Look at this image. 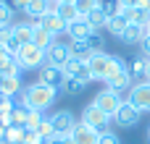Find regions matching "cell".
Listing matches in <instances>:
<instances>
[{
    "label": "cell",
    "instance_id": "6da1fadb",
    "mask_svg": "<svg viewBox=\"0 0 150 144\" xmlns=\"http://www.w3.org/2000/svg\"><path fill=\"white\" fill-rule=\"evenodd\" d=\"M58 100V89H53V87H45V84H40V81H34V84H29V87H24L21 89V94H16L13 97V102L16 105H24V108H29V110H47L53 102Z\"/></svg>",
    "mask_w": 150,
    "mask_h": 144
},
{
    "label": "cell",
    "instance_id": "7a4b0ae2",
    "mask_svg": "<svg viewBox=\"0 0 150 144\" xmlns=\"http://www.w3.org/2000/svg\"><path fill=\"white\" fill-rule=\"evenodd\" d=\"M105 87H108V89H113V92H119V94L132 89V71H129V66H127L119 55L113 58V71L108 73Z\"/></svg>",
    "mask_w": 150,
    "mask_h": 144
},
{
    "label": "cell",
    "instance_id": "3957f363",
    "mask_svg": "<svg viewBox=\"0 0 150 144\" xmlns=\"http://www.w3.org/2000/svg\"><path fill=\"white\" fill-rule=\"evenodd\" d=\"M82 123H84V126H90V129H95L98 134L111 131V115H108V113H103V110H100V108H95V105H87V108L82 110Z\"/></svg>",
    "mask_w": 150,
    "mask_h": 144
},
{
    "label": "cell",
    "instance_id": "277c9868",
    "mask_svg": "<svg viewBox=\"0 0 150 144\" xmlns=\"http://www.w3.org/2000/svg\"><path fill=\"white\" fill-rule=\"evenodd\" d=\"M16 60H18V66H21V71L24 68H42L45 66V50H40L37 45H21V50L16 52Z\"/></svg>",
    "mask_w": 150,
    "mask_h": 144
},
{
    "label": "cell",
    "instance_id": "5b68a950",
    "mask_svg": "<svg viewBox=\"0 0 150 144\" xmlns=\"http://www.w3.org/2000/svg\"><path fill=\"white\" fill-rule=\"evenodd\" d=\"M113 58L116 55H108V52H95L90 58V73H92V81H105L108 73L113 71Z\"/></svg>",
    "mask_w": 150,
    "mask_h": 144
},
{
    "label": "cell",
    "instance_id": "8992f818",
    "mask_svg": "<svg viewBox=\"0 0 150 144\" xmlns=\"http://www.w3.org/2000/svg\"><path fill=\"white\" fill-rule=\"evenodd\" d=\"M140 118H142V113H140L129 100H124V102L119 105V110L113 113V123H116L119 129H132V126L140 123Z\"/></svg>",
    "mask_w": 150,
    "mask_h": 144
},
{
    "label": "cell",
    "instance_id": "52a82bcc",
    "mask_svg": "<svg viewBox=\"0 0 150 144\" xmlns=\"http://www.w3.org/2000/svg\"><path fill=\"white\" fill-rule=\"evenodd\" d=\"M121 102H124V100H121V94H119V92H113V89H108V87H105V89H100V92L95 94V100H92V105H95V108H100L103 113H108L111 118H113V113L119 110V105H121Z\"/></svg>",
    "mask_w": 150,
    "mask_h": 144
},
{
    "label": "cell",
    "instance_id": "ba28073f",
    "mask_svg": "<svg viewBox=\"0 0 150 144\" xmlns=\"http://www.w3.org/2000/svg\"><path fill=\"white\" fill-rule=\"evenodd\" d=\"M140 113H150V81H137V84H132V92H129V97H127Z\"/></svg>",
    "mask_w": 150,
    "mask_h": 144
},
{
    "label": "cell",
    "instance_id": "9c48e42d",
    "mask_svg": "<svg viewBox=\"0 0 150 144\" xmlns=\"http://www.w3.org/2000/svg\"><path fill=\"white\" fill-rule=\"evenodd\" d=\"M69 58H71V50H69L66 42H58V39H55V42L45 50V63H47V66L63 68V66L69 63Z\"/></svg>",
    "mask_w": 150,
    "mask_h": 144
},
{
    "label": "cell",
    "instance_id": "30bf717a",
    "mask_svg": "<svg viewBox=\"0 0 150 144\" xmlns=\"http://www.w3.org/2000/svg\"><path fill=\"white\" fill-rule=\"evenodd\" d=\"M40 84H45V87H53V89H58V92H63V84H66V73H63V68H55V66H42L40 71Z\"/></svg>",
    "mask_w": 150,
    "mask_h": 144
},
{
    "label": "cell",
    "instance_id": "8fae6325",
    "mask_svg": "<svg viewBox=\"0 0 150 144\" xmlns=\"http://www.w3.org/2000/svg\"><path fill=\"white\" fill-rule=\"evenodd\" d=\"M50 123H53L55 136H69V134L74 131V126H76V118H74L71 110H58V113H53Z\"/></svg>",
    "mask_w": 150,
    "mask_h": 144
},
{
    "label": "cell",
    "instance_id": "7c38bea8",
    "mask_svg": "<svg viewBox=\"0 0 150 144\" xmlns=\"http://www.w3.org/2000/svg\"><path fill=\"white\" fill-rule=\"evenodd\" d=\"M63 73L66 76H71V79H79V81H84V84H90L92 81V73H90V63H84V60H79V58H69V63L63 66Z\"/></svg>",
    "mask_w": 150,
    "mask_h": 144
},
{
    "label": "cell",
    "instance_id": "4fadbf2b",
    "mask_svg": "<svg viewBox=\"0 0 150 144\" xmlns=\"http://www.w3.org/2000/svg\"><path fill=\"white\" fill-rule=\"evenodd\" d=\"M37 24H40L42 29H47V31H50L53 37H61V34H66V29H69V24H66V21H63V18H61V16L55 13V10L45 13V16H42V18L37 21Z\"/></svg>",
    "mask_w": 150,
    "mask_h": 144
},
{
    "label": "cell",
    "instance_id": "5bb4252c",
    "mask_svg": "<svg viewBox=\"0 0 150 144\" xmlns=\"http://www.w3.org/2000/svg\"><path fill=\"white\" fill-rule=\"evenodd\" d=\"M69 136H71V142H74V144H98V136H100V134H98L95 129H90V126H84V123L79 121Z\"/></svg>",
    "mask_w": 150,
    "mask_h": 144
},
{
    "label": "cell",
    "instance_id": "9a60e30c",
    "mask_svg": "<svg viewBox=\"0 0 150 144\" xmlns=\"http://www.w3.org/2000/svg\"><path fill=\"white\" fill-rule=\"evenodd\" d=\"M55 5H58V3H53V0H32V3H29V8H26L24 13H26L29 18H34V21H40V18H42L45 13H50V10H55Z\"/></svg>",
    "mask_w": 150,
    "mask_h": 144
},
{
    "label": "cell",
    "instance_id": "2e32d148",
    "mask_svg": "<svg viewBox=\"0 0 150 144\" xmlns=\"http://www.w3.org/2000/svg\"><path fill=\"white\" fill-rule=\"evenodd\" d=\"M132 21H129V16L121 10L119 16H113V18H108V26H105V31H111V37H119L121 39V34L127 31V26H129Z\"/></svg>",
    "mask_w": 150,
    "mask_h": 144
},
{
    "label": "cell",
    "instance_id": "e0dca14e",
    "mask_svg": "<svg viewBox=\"0 0 150 144\" xmlns=\"http://www.w3.org/2000/svg\"><path fill=\"white\" fill-rule=\"evenodd\" d=\"M90 24L84 21V18H76V21H71L69 24V29H66V34H69V39L74 42V39H87L90 37Z\"/></svg>",
    "mask_w": 150,
    "mask_h": 144
},
{
    "label": "cell",
    "instance_id": "ac0fdd59",
    "mask_svg": "<svg viewBox=\"0 0 150 144\" xmlns=\"http://www.w3.org/2000/svg\"><path fill=\"white\" fill-rule=\"evenodd\" d=\"M145 37H148V29H145V26L129 24V26H127V31L121 34V42H124V45H140Z\"/></svg>",
    "mask_w": 150,
    "mask_h": 144
},
{
    "label": "cell",
    "instance_id": "d6986e66",
    "mask_svg": "<svg viewBox=\"0 0 150 144\" xmlns=\"http://www.w3.org/2000/svg\"><path fill=\"white\" fill-rule=\"evenodd\" d=\"M53 42H55V37H53V34H50L47 29H42V26H40V24L34 21V31H32V45H37L40 50H47V47H50Z\"/></svg>",
    "mask_w": 150,
    "mask_h": 144
},
{
    "label": "cell",
    "instance_id": "ffe728a7",
    "mask_svg": "<svg viewBox=\"0 0 150 144\" xmlns=\"http://www.w3.org/2000/svg\"><path fill=\"white\" fill-rule=\"evenodd\" d=\"M13 29V37L21 42V45H29L32 42V31H34V21H18L11 26Z\"/></svg>",
    "mask_w": 150,
    "mask_h": 144
},
{
    "label": "cell",
    "instance_id": "44dd1931",
    "mask_svg": "<svg viewBox=\"0 0 150 144\" xmlns=\"http://www.w3.org/2000/svg\"><path fill=\"white\" fill-rule=\"evenodd\" d=\"M84 21L90 24V29L92 31H103L105 26H108V16L100 10V8H95V10H90L87 16H84Z\"/></svg>",
    "mask_w": 150,
    "mask_h": 144
},
{
    "label": "cell",
    "instance_id": "7402d4cb",
    "mask_svg": "<svg viewBox=\"0 0 150 144\" xmlns=\"http://www.w3.org/2000/svg\"><path fill=\"white\" fill-rule=\"evenodd\" d=\"M69 50H71V55H74V58H79V60H84V63H90V58L95 55L84 39H74V42H69Z\"/></svg>",
    "mask_w": 150,
    "mask_h": 144
},
{
    "label": "cell",
    "instance_id": "603a6c76",
    "mask_svg": "<svg viewBox=\"0 0 150 144\" xmlns=\"http://www.w3.org/2000/svg\"><path fill=\"white\" fill-rule=\"evenodd\" d=\"M21 89H24V84H21V76H5V79H3V87H0V92H3L5 97H16V94H21Z\"/></svg>",
    "mask_w": 150,
    "mask_h": 144
},
{
    "label": "cell",
    "instance_id": "cb8c5ba5",
    "mask_svg": "<svg viewBox=\"0 0 150 144\" xmlns=\"http://www.w3.org/2000/svg\"><path fill=\"white\" fill-rule=\"evenodd\" d=\"M0 73L3 76H18L21 73V66H18L16 55H3L0 58Z\"/></svg>",
    "mask_w": 150,
    "mask_h": 144
},
{
    "label": "cell",
    "instance_id": "d4e9b609",
    "mask_svg": "<svg viewBox=\"0 0 150 144\" xmlns=\"http://www.w3.org/2000/svg\"><path fill=\"white\" fill-rule=\"evenodd\" d=\"M124 13L129 16V21H132V24L145 26V29L150 26V10H145V8H127Z\"/></svg>",
    "mask_w": 150,
    "mask_h": 144
},
{
    "label": "cell",
    "instance_id": "484cf974",
    "mask_svg": "<svg viewBox=\"0 0 150 144\" xmlns=\"http://www.w3.org/2000/svg\"><path fill=\"white\" fill-rule=\"evenodd\" d=\"M55 13H58L66 24H71V21H76V18H82L74 3H58V5H55Z\"/></svg>",
    "mask_w": 150,
    "mask_h": 144
},
{
    "label": "cell",
    "instance_id": "4316f807",
    "mask_svg": "<svg viewBox=\"0 0 150 144\" xmlns=\"http://www.w3.org/2000/svg\"><path fill=\"white\" fill-rule=\"evenodd\" d=\"M148 63H150L148 55H140V58H134V60H132V66H129V71H132V79H142V76L148 73Z\"/></svg>",
    "mask_w": 150,
    "mask_h": 144
},
{
    "label": "cell",
    "instance_id": "83f0119b",
    "mask_svg": "<svg viewBox=\"0 0 150 144\" xmlns=\"http://www.w3.org/2000/svg\"><path fill=\"white\" fill-rule=\"evenodd\" d=\"M84 42L90 45L92 52H103V50H105V37H103V31H90V37H87Z\"/></svg>",
    "mask_w": 150,
    "mask_h": 144
},
{
    "label": "cell",
    "instance_id": "f1b7e54d",
    "mask_svg": "<svg viewBox=\"0 0 150 144\" xmlns=\"http://www.w3.org/2000/svg\"><path fill=\"white\" fill-rule=\"evenodd\" d=\"M26 115H29V108L16 105L13 113H11V126H21V129H26Z\"/></svg>",
    "mask_w": 150,
    "mask_h": 144
},
{
    "label": "cell",
    "instance_id": "f546056e",
    "mask_svg": "<svg viewBox=\"0 0 150 144\" xmlns=\"http://www.w3.org/2000/svg\"><path fill=\"white\" fill-rule=\"evenodd\" d=\"M24 134H26V129H21V126H8L3 136L8 139V144H24Z\"/></svg>",
    "mask_w": 150,
    "mask_h": 144
},
{
    "label": "cell",
    "instance_id": "4dcf8cb0",
    "mask_svg": "<svg viewBox=\"0 0 150 144\" xmlns=\"http://www.w3.org/2000/svg\"><path fill=\"white\" fill-rule=\"evenodd\" d=\"M84 81H79V79H71V76H66V84H63V92L66 94H82L84 92Z\"/></svg>",
    "mask_w": 150,
    "mask_h": 144
},
{
    "label": "cell",
    "instance_id": "1f68e13d",
    "mask_svg": "<svg viewBox=\"0 0 150 144\" xmlns=\"http://www.w3.org/2000/svg\"><path fill=\"white\" fill-rule=\"evenodd\" d=\"M100 10H103L108 18H113V16H119L124 8L119 5V0H100Z\"/></svg>",
    "mask_w": 150,
    "mask_h": 144
},
{
    "label": "cell",
    "instance_id": "d6a6232c",
    "mask_svg": "<svg viewBox=\"0 0 150 144\" xmlns=\"http://www.w3.org/2000/svg\"><path fill=\"white\" fill-rule=\"evenodd\" d=\"M13 24V5L0 0V26H11Z\"/></svg>",
    "mask_w": 150,
    "mask_h": 144
},
{
    "label": "cell",
    "instance_id": "836d02e7",
    "mask_svg": "<svg viewBox=\"0 0 150 144\" xmlns=\"http://www.w3.org/2000/svg\"><path fill=\"white\" fill-rule=\"evenodd\" d=\"M74 5H76V10H79V16L84 18L90 10H95V8H100V0H74Z\"/></svg>",
    "mask_w": 150,
    "mask_h": 144
},
{
    "label": "cell",
    "instance_id": "e575fe53",
    "mask_svg": "<svg viewBox=\"0 0 150 144\" xmlns=\"http://www.w3.org/2000/svg\"><path fill=\"white\" fill-rule=\"evenodd\" d=\"M45 121V115L40 113V110H29V115H26V129L29 131H37V126Z\"/></svg>",
    "mask_w": 150,
    "mask_h": 144
},
{
    "label": "cell",
    "instance_id": "d590c367",
    "mask_svg": "<svg viewBox=\"0 0 150 144\" xmlns=\"http://www.w3.org/2000/svg\"><path fill=\"white\" fill-rule=\"evenodd\" d=\"M47 139L40 134V131H29L26 129V134H24V144H45Z\"/></svg>",
    "mask_w": 150,
    "mask_h": 144
},
{
    "label": "cell",
    "instance_id": "8d00e7d4",
    "mask_svg": "<svg viewBox=\"0 0 150 144\" xmlns=\"http://www.w3.org/2000/svg\"><path fill=\"white\" fill-rule=\"evenodd\" d=\"M3 45H5V50H8V55H16V52L21 50V42H18V39H16L13 34H11V37H8V39L3 42Z\"/></svg>",
    "mask_w": 150,
    "mask_h": 144
},
{
    "label": "cell",
    "instance_id": "74e56055",
    "mask_svg": "<svg viewBox=\"0 0 150 144\" xmlns=\"http://www.w3.org/2000/svg\"><path fill=\"white\" fill-rule=\"evenodd\" d=\"M37 131L45 136V139H50V136H55V131H53V123H50V118H45L40 126H37Z\"/></svg>",
    "mask_w": 150,
    "mask_h": 144
},
{
    "label": "cell",
    "instance_id": "f35d334b",
    "mask_svg": "<svg viewBox=\"0 0 150 144\" xmlns=\"http://www.w3.org/2000/svg\"><path fill=\"white\" fill-rule=\"evenodd\" d=\"M98 144H121V139H119V134L105 131V134H100V136H98Z\"/></svg>",
    "mask_w": 150,
    "mask_h": 144
},
{
    "label": "cell",
    "instance_id": "ab89813d",
    "mask_svg": "<svg viewBox=\"0 0 150 144\" xmlns=\"http://www.w3.org/2000/svg\"><path fill=\"white\" fill-rule=\"evenodd\" d=\"M45 144H74V142H71V136H50Z\"/></svg>",
    "mask_w": 150,
    "mask_h": 144
},
{
    "label": "cell",
    "instance_id": "60d3db41",
    "mask_svg": "<svg viewBox=\"0 0 150 144\" xmlns=\"http://www.w3.org/2000/svg\"><path fill=\"white\" fill-rule=\"evenodd\" d=\"M29 3H32V0H11L13 10H26V8H29Z\"/></svg>",
    "mask_w": 150,
    "mask_h": 144
},
{
    "label": "cell",
    "instance_id": "b9f144b4",
    "mask_svg": "<svg viewBox=\"0 0 150 144\" xmlns=\"http://www.w3.org/2000/svg\"><path fill=\"white\" fill-rule=\"evenodd\" d=\"M140 47H142V55H148V58H150V34L140 42Z\"/></svg>",
    "mask_w": 150,
    "mask_h": 144
},
{
    "label": "cell",
    "instance_id": "7bdbcfd3",
    "mask_svg": "<svg viewBox=\"0 0 150 144\" xmlns=\"http://www.w3.org/2000/svg\"><path fill=\"white\" fill-rule=\"evenodd\" d=\"M119 5L127 10V8H137V0H119Z\"/></svg>",
    "mask_w": 150,
    "mask_h": 144
},
{
    "label": "cell",
    "instance_id": "ee69618b",
    "mask_svg": "<svg viewBox=\"0 0 150 144\" xmlns=\"http://www.w3.org/2000/svg\"><path fill=\"white\" fill-rule=\"evenodd\" d=\"M137 8H145V10H150V0H137Z\"/></svg>",
    "mask_w": 150,
    "mask_h": 144
},
{
    "label": "cell",
    "instance_id": "f6af8a7d",
    "mask_svg": "<svg viewBox=\"0 0 150 144\" xmlns=\"http://www.w3.org/2000/svg\"><path fill=\"white\" fill-rule=\"evenodd\" d=\"M5 129H8V123H5V121H3V118H0V136H3V134H5Z\"/></svg>",
    "mask_w": 150,
    "mask_h": 144
},
{
    "label": "cell",
    "instance_id": "bcb514c9",
    "mask_svg": "<svg viewBox=\"0 0 150 144\" xmlns=\"http://www.w3.org/2000/svg\"><path fill=\"white\" fill-rule=\"evenodd\" d=\"M3 55H8V50H5V45L0 42V58H3Z\"/></svg>",
    "mask_w": 150,
    "mask_h": 144
},
{
    "label": "cell",
    "instance_id": "7dc6e473",
    "mask_svg": "<svg viewBox=\"0 0 150 144\" xmlns=\"http://www.w3.org/2000/svg\"><path fill=\"white\" fill-rule=\"evenodd\" d=\"M145 79H148V81H150V63H148V73H145Z\"/></svg>",
    "mask_w": 150,
    "mask_h": 144
},
{
    "label": "cell",
    "instance_id": "c3c4849f",
    "mask_svg": "<svg viewBox=\"0 0 150 144\" xmlns=\"http://www.w3.org/2000/svg\"><path fill=\"white\" fill-rule=\"evenodd\" d=\"M58 3H74V0H58Z\"/></svg>",
    "mask_w": 150,
    "mask_h": 144
},
{
    "label": "cell",
    "instance_id": "681fc988",
    "mask_svg": "<svg viewBox=\"0 0 150 144\" xmlns=\"http://www.w3.org/2000/svg\"><path fill=\"white\" fill-rule=\"evenodd\" d=\"M3 79H5V76H3V73H0V87H3Z\"/></svg>",
    "mask_w": 150,
    "mask_h": 144
},
{
    "label": "cell",
    "instance_id": "f907efd6",
    "mask_svg": "<svg viewBox=\"0 0 150 144\" xmlns=\"http://www.w3.org/2000/svg\"><path fill=\"white\" fill-rule=\"evenodd\" d=\"M148 142H150V126H148Z\"/></svg>",
    "mask_w": 150,
    "mask_h": 144
},
{
    "label": "cell",
    "instance_id": "816d5d0a",
    "mask_svg": "<svg viewBox=\"0 0 150 144\" xmlns=\"http://www.w3.org/2000/svg\"><path fill=\"white\" fill-rule=\"evenodd\" d=\"M148 34H150V26H148Z\"/></svg>",
    "mask_w": 150,
    "mask_h": 144
}]
</instances>
